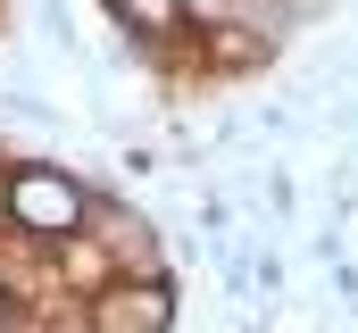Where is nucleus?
I'll return each mask as SVG.
<instances>
[{"label": "nucleus", "instance_id": "nucleus-1", "mask_svg": "<svg viewBox=\"0 0 358 333\" xmlns=\"http://www.w3.org/2000/svg\"><path fill=\"white\" fill-rule=\"evenodd\" d=\"M0 225L34 250H59L67 234L92 225V183H76L50 159H8V175H0Z\"/></svg>", "mask_w": 358, "mask_h": 333}, {"label": "nucleus", "instance_id": "nucleus-2", "mask_svg": "<svg viewBox=\"0 0 358 333\" xmlns=\"http://www.w3.org/2000/svg\"><path fill=\"white\" fill-rule=\"evenodd\" d=\"M76 325H92V333H167L176 325V283L167 275H117L108 292H92L76 309Z\"/></svg>", "mask_w": 358, "mask_h": 333}, {"label": "nucleus", "instance_id": "nucleus-3", "mask_svg": "<svg viewBox=\"0 0 358 333\" xmlns=\"http://www.w3.org/2000/svg\"><path fill=\"white\" fill-rule=\"evenodd\" d=\"M108 17H117V34H134V42H159V50H183L192 42V8L183 0H100Z\"/></svg>", "mask_w": 358, "mask_h": 333}, {"label": "nucleus", "instance_id": "nucleus-4", "mask_svg": "<svg viewBox=\"0 0 358 333\" xmlns=\"http://www.w3.org/2000/svg\"><path fill=\"white\" fill-rule=\"evenodd\" d=\"M267 208H283V217L300 208V192H292V175H283V166H267Z\"/></svg>", "mask_w": 358, "mask_h": 333}, {"label": "nucleus", "instance_id": "nucleus-5", "mask_svg": "<svg viewBox=\"0 0 358 333\" xmlns=\"http://www.w3.org/2000/svg\"><path fill=\"white\" fill-rule=\"evenodd\" d=\"M117 166H125V175H159V150H150V142H125V159H117Z\"/></svg>", "mask_w": 358, "mask_h": 333}]
</instances>
